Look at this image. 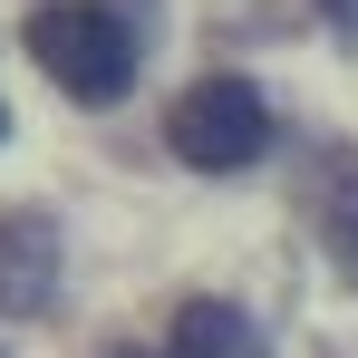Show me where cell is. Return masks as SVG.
<instances>
[{"label":"cell","mask_w":358,"mask_h":358,"mask_svg":"<svg viewBox=\"0 0 358 358\" xmlns=\"http://www.w3.org/2000/svg\"><path fill=\"white\" fill-rule=\"evenodd\" d=\"M29 59L59 78L78 107H117L126 87H136V29H126L117 10H97V0H49V10H29Z\"/></svg>","instance_id":"6da1fadb"},{"label":"cell","mask_w":358,"mask_h":358,"mask_svg":"<svg viewBox=\"0 0 358 358\" xmlns=\"http://www.w3.org/2000/svg\"><path fill=\"white\" fill-rule=\"evenodd\" d=\"M165 145H175L194 175H242L271 145V107H262L252 78H194L175 107H165Z\"/></svg>","instance_id":"7a4b0ae2"},{"label":"cell","mask_w":358,"mask_h":358,"mask_svg":"<svg viewBox=\"0 0 358 358\" xmlns=\"http://www.w3.org/2000/svg\"><path fill=\"white\" fill-rule=\"evenodd\" d=\"M310 223L329 242V262L358 271V145H329V155L310 165Z\"/></svg>","instance_id":"3957f363"},{"label":"cell","mask_w":358,"mask_h":358,"mask_svg":"<svg viewBox=\"0 0 358 358\" xmlns=\"http://www.w3.org/2000/svg\"><path fill=\"white\" fill-rule=\"evenodd\" d=\"M49 271H59L49 213H10V223H0V310H39V300H49Z\"/></svg>","instance_id":"277c9868"},{"label":"cell","mask_w":358,"mask_h":358,"mask_svg":"<svg viewBox=\"0 0 358 358\" xmlns=\"http://www.w3.org/2000/svg\"><path fill=\"white\" fill-rule=\"evenodd\" d=\"M165 358H271V339L242 320L233 300H184V310H175V339H165Z\"/></svg>","instance_id":"5b68a950"},{"label":"cell","mask_w":358,"mask_h":358,"mask_svg":"<svg viewBox=\"0 0 358 358\" xmlns=\"http://www.w3.org/2000/svg\"><path fill=\"white\" fill-rule=\"evenodd\" d=\"M320 10H329V20H339V29L358 39V0H320Z\"/></svg>","instance_id":"8992f818"},{"label":"cell","mask_w":358,"mask_h":358,"mask_svg":"<svg viewBox=\"0 0 358 358\" xmlns=\"http://www.w3.org/2000/svg\"><path fill=\"white\" fill-rule=\"evenodd\" d=\"M0 136H10V107H0Z\"/></svg>","instance_id":"52a82bcc"}]
</instances>
